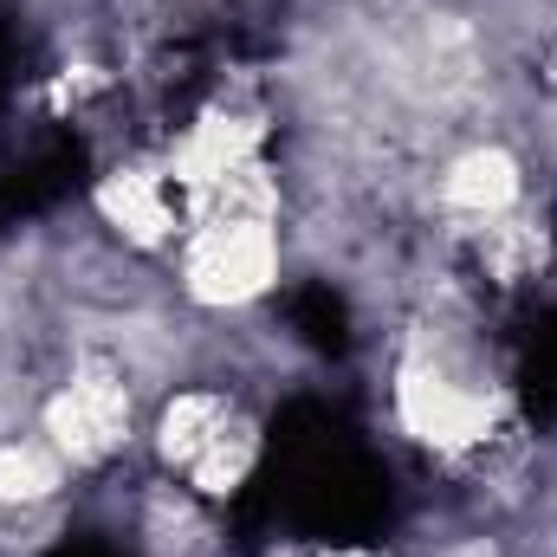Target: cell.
Listing matches in <instances>:
<instances>
[{
    "label": "cell",
    "instance_id": "6da1fadb",
    "mask_svg": "<svg viewBox=\"0 0 557 557\" xmlns=\"http://www.w3.org/2000/svg\"><path fill=\"white\" fill-rule=\"evenodd\" d=\"M247 428L227 416V403H214V396H182L169 416H162V454L182 467V473H195L201 486H227V480H240V467H247Z\"/></svg>",
    "mask_w": 557,
    "mask_h": 557
},
{
    "label": "cell",
    "instance_id": "7a4b0ae2",
    "mask_svg": "<svg viewBox=\"0 0 557 557\" xmlns=\"http://www.w3.org/2000/svg\"><path fill=\"white\" fill-rule=\"evenodd\" d=\"M273 273V234L260 214H214L188 253V278L201 298H247Z\"/></svg>",
    "mask_w": 557,
    "mask_h": 557
},
{
    "label": "cell",
    "instance_id": "3957f363",
    "mask_svg": "<svg viewBox=\"0 0 557 557\" xmlns=\"http://www.w3.org/2000/svg\"><path fill=\"white\" fill-rule=\"evenodd\" d=\"M52 441L72 454V460H98L104 447L124 441V421H131V403H124V383L117 376H78L59 403H52Z\"/></svg>",
    "mask_w": 557,
    "mask_h": 557
},
{
    "label": "cell",
    "instance_id": "277c9868",
    "mask_svg": "<svg viewBox=\"0 0 557 557\" xmlns=\"http://www.w3.org/2000/svg\"><path fill=\"white\" fill-rule=\"evenodd\" d=\"M447 208H460V214H480V221H499V208L519 195V169L499 156V149H473V156H460L454 169H447Z\"/></svg>",
    "mask_w": 557,
    "mask_h": 557
},
{
    "label": "cell",
    "instance_id": "5b68a950",
    "mask_svg": "<svg viewBox=\"0 0 557 557\" xmlns=\"http://www.w3.org/2000/svg\"><path fill=\"white\" fill-rule=\"evenodd\" d=\"M59 486V467L39 454V447H0V499L7 506H33V499H46Z\"/></svg>",
    "mask_w": 557,
    "mask_h": 557
},
{
    "label": "cell",
    "instance_id": "8992f818",
    "mask_svg": "<svg viewBox=\"0 0 557 557\" xmlns=\"http://www.w3.org/2000/svg\"><path fill=\"white\" fill-rule=\"evenodd\" d=\"M104 208L131 227V234H156L162 221H169V208H162V195L149 188V182H137V175H124V182H111L104 188Z\"/></svg>",
    "mask_w": 557,
    "mask_h": 557
}]
</instances>
